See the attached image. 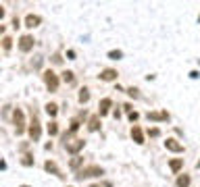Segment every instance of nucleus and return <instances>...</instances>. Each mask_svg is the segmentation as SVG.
I'll use <instances>...</instances> for the list:
<instances>
[{"instance_id":"9d476101","label":"nucleus","mask_w":200,"mask_h":187,"mask_svg":"<svg viewBox=\"0 0 200 187\" xmlns=\"http://www.w3.org/2000/svg\"><path fill=\"white\" fill-rule=\"evenodd\" d=\"M131 137H133L136 143H144V133H142V129L138 127V125H133V127H131Z\"/></svg>"},{"instance_id":"c85d7f7f","label":"nucleus","mask_w":200,"mask_h":187,"mask_svg":"<svg viewBox=\"0 0 200 187\" xmlns=\"http://www.w3.org/2000/svg\"><path fill=\"white\" fill-rule=\"evenodd\" d=\"M90 187H100V185H90Z\"/></svg>"},{"instance_id":"aec40b11","label":"nucleus","mask_w":200,"mask_h":187,"mask_svg":"<svg viewBox=\"0 0 200 187\" xmlns=\"http://www.w3.org/2000/svg\"><path fill=\"white\" fill-rule=\"evenodd\" d=\"M48 133H50V135H56V133H59V125H56L54 121L48 125Z\"/></svg>"},{"instance_id":"6ab92c4d","label":"nucleus","mask_w":200,"mask_h":187,"mask_svg":"<svg viewBox=\"0 0 200 187\" xmlns=\"http://www.w3.org/2000/svg\"><path fill=\"white\" fill-rule=\"evenodd\" d=\"M98 127H100V121H98V117H92V118H90V127H88V129H90V131H96Z\"/></svg>"},{"instance_id":"bb28decb","label":"nucleus","mask_w":200,"mask_h":187,"mask_svg":"<svg viewBox=\"0 0 200 187\" xmlns=\"http://www.w3.org/2000/svg\"><path fill=\"white\" fill-rule=\"evenodd\" d=\"M138 118V112H129V121H136Z\"/></svg>"},{"instance_id":"423d86ee","label":"nucleus","mask_w":200,"mask_h":187,"mask_svg":"<svg viewBox=\"0 0 200 187\" xmlns=\"http://www.w3.org/2000/svg\"><path fill=\"white\" fill-rule=\"evenodd\" d=\"M83 146H85V141H83V139H75L73 143H65V150H67L69 154H77Z\"/></svg>"},{"instance_id":"39448f33","label":"nucleus","mask_w":200,"mask_h":187,"mask_svg":"<svg viewBox=\"0 0 200 187\" xmlns=\"http://www.w3.org/2000/svg\"><path fill=\"white\" fill-rule=\"evenodd\" d=\"M29 137H31L34 141L40 139V121H38L35 117L31 118V125H29Z\"/></svg>"},{"instance_id":"5701e85b","label":"nucleus","mask_w":200,"mask_h":187,"mask_svg":"<svg viewBox=\"0 0 200 187\" xmlns=\"http://www.w3.org/2000/svg\"><path fill=\"white\" fill-rule=\"evenodd\" d=\"M11 37H4V40H2V48H4V50H11Z\"/></svg>"},{"instance_id":"1a4fd4ad","label":"nucleus","mask_w":200,"mask_h":187,"mask_svg":"<svg viewBox=\"0 0 200 187\" xmlns=\"http://www.w3.org/2000/svg\"><path fill=\"white\" fill-rule=\"evenodd\" d=\"M165 148H167V150H171V152H184V146L177 143V139H173V137L165 141Z\"/></svg>"},{"instance_id":"f3484780","label":"nucleus","mask_w":200,"mask_h":187,"mask_svg":"<svg viewBox=\"0 0 200 187\" xmlns=\"http://www.w3.org/2000/svg\"><path fill=\"white\" fill-rule=\"evenodd\" d=\"M56 110H59V106L54 104V102H48V104H46V112L50 115V117H54V115H56Z\"/></svg>"},{"instance_id":"2eb2a0df","label":"nucleus","mask_w":200,"mask_h":187,"mask_svg":"<svg viewBox=\"0 0 200 187\" xmlns=\"http://www.w3.org/2000/svg\"><path fill=\"white\" fill-rule=\"evenodd\" d=\"M190 185V175H179L177 177V187H188Z\"/></svg>"},{"instance_id":"9b49d317","label":"nucleus","mask_w":200,"mask_h":187,"mask_svg":"<svg viewBox=\"0 0 200 187\" xmlns=\"http://www.w3.org/2000/svg\"><path fill=\"white\" fill-rule=\"evenodd\" d=\"M40 21H42V19H40L38 15H27V19H25L27 27H38V25H40Z\"/></svg>"},{"instance_id":"f8f14e48","label":"nucleus","mask_w":200,"mask_h":187,"mask_svg":"<svg viewBox=\"0 0 200 187\" xmlns=\"http://www.w3.org/2000/svg\"><path fill=\"white\" fill-rule=\"evenodd\" d=\"M111 104H113L111 98H102V100H100V115H106L108 108H111Z\"/></svg>"},{"instance_id":"f03ea898","label":"nucleus","mask_w":200,"mask_h":187,"mask_svg":"<svg viewBox=\"0 0 200 187\" xmlns=\"http://www.w3.org/2000/svg\"><path fill=\"white\" fill-rule=\"evenodd\" d=\"M44 83H46L48 92H56L59 90V77H56V73L54 71H46L44 73Z\"/></svg>"},{"instance_id":"393cba45","label":"nucleus","mask_w":200,"mask_h":187,"mask_svg":"<svg viewBox=\"0 0 200 187\" xmlns=\"http://www.w3.org/2000/svg\"><path fill=\"white\" fill-rule=\"evenodd\" d=\"M158 133H161V131H158V129H148V135H152V137H156V135H158Z\"/></svg>"},{"instance_id":"4468645a","label":"nucleus","mask_w":200,"mask_h":187,"mask_svg":"<svg viewBox=\"0 0 200 187\" xmlns=\"http://www.w3.org/2000/svg\"><path fill=\"white\" fill-rule=\"evenodd\" d=\"M44 168H46L48 173H54V175H56V177H63V175H60V171H59V168H56V164H54V162H50V160H48V162L44 164Z\"/></svg>"},{"instance_id":"ddd939ff","label":"nucleus","mask_w":200,"mask_h":187,"mask_svg":"<svg viewBox=\"0 0 200 187\" xmlns=\"http://www.w3.org/2000/svg\"><path fill=\"white\" fill-rule=\"evenodd\" d=\"M181 166H184V158H175V160H171V162H169V168H171L173 173H177Z\"/></svg>"},{"instance_id":"a211bd4d","label":"nucleus","mask_w":200,"mask_h":187,"mask_svg":"<svg viewBox=\"0 0 200 187\" xmlns=\"http://www.w3.org/2000/svg\"><path fill=\"white\" fill-rule=\"evenodd\" d=\"M82 162H83L82 156H75V158H73V160L69 162V166H71V168H79V166H82Z\"/></svg>"},{"instance_id":"412c9836","label":"nucleus","mask_w":200,"mask_h":187,"mask_svg":"<svg viewBox=\"0 0 200 187\" xmlns=\"http://www.w3.org/2000/svg\"><path fill=\"white\" fill-rule=\"evenodd\" d=\"M108 56H111L113 60H119L121 56H123V52H121V50H111V52H108Z\"/></svg>"},{"instance_id":"7c9ffc66","label":"nucleus","mask_w":200,"mask_h":187,"mask_svg":"<svg viewBox=\"0 0 200 187\" xmlns=\"http://www.w3.org/2000/svg\"><path fill=\"white\" fill-rule=\"evenodd\" d=\"M23 187H27V185H23Z\"/></svg>"},{"instance_id":"dca6fc26","label":"nucleus","mask_w":200,"mask_h":187,"mask_svg":"<svg viewBox=\"0 0 200 187\" xmlns=\"http://www.w3.org/2000/svg\"><path fill=\"white\" fill-rule=\"evenodd\" d=\"M88 100H90V90H88V87H82V90H79V102H88Z\"/></svg>"},{"instance_id":"20e7f679","label":"nucleus","mask_w":200,"mask_h":187,"mask_svg":"<svg viewBox=\"0 0 200 187\" xmlns=\"http://www.w3.org/2000/svg\"><path fill=\"white\" fill-rule=\"evenodd\" d=\"M34 48V37L31 35H23L21 40H19V50L21 52H29Z\"/></svg>"},{"instance_id":"6e6552de","label":"nucleus","mask_w":200,"mask_h":187,"mask_svg":"<svg viewBox=\"0 0 200 187\" xmlns=\"http://www.w3.org/2000/svg\"><path fill=\"white\" fill-rule=\"evenodd\" d=\"M117 75H119V73H117L115 69H104L100 75H98V77H100L102 81H113V79H117Z\"/></svg>"},{"instance_id":"7ed1b4c3","label":"nucleus","mask_w":200,"mask_h":187,"mask_svg":"<svg viewBox=\"0 0 200 187\" xmlns=\"http://www.w3.org/2000/svg\"><path fill=\"white\" fill-rule=\"evenodd\" d=\"M13 118H15V127H17V133H23V129H25L23 110H21V108H15V115H13Z\"/></svg>"},{"instance_id":"c756f323","label":"nucleus","mask_w":200,"mask_h":187,"mask_svg":"<svg viewBox=\"0 0 200 187\" xmlns=\"http://www.w3.org/2000/svg\"><path fill=\"white\" fill-rule=\"evenodd\" d=\"M198 21H200V17H198Z\"/></svg>"},{"instance_id":"0eeeda50","label":"nucleus","mask_w":200,"mask_h":187,"mask_svg":"<svg viewBox=\"0 0 200 187\" xmlns=\"http://www.w3.org/2000/svg\"><path fill=\"white\" fill-rule=\"evenodd\" d=\"M148 121H169V112H167V110H156V112H148Z\"/></svg>"},{"instance_id":"a878e982","label":"nucleus","mask_w":200,"mask_h":187,"mask_svg":"<svg viewBox=\"0 0 200 187\" xmlns=\"http://www.w3.org/2000/svg\"><path fill=\"white\" fill-rule=\"evenodd\" d=\"M23 164H25V166H29V164H31V156H25V158H23Z\"/></svg>"},{"instance_id":"4be33fe9","label":"nucleus","mask_w":200,"mask_h":187,"mask_svg":"<svg viewBox=\"0 0 200 187\" xmlns=\"http://www.w3.org/2000/svg\"><path fill=\"white\" fill-rule=\"evenodd\" d=\"M63 79H65L67 83H73V81H75V77H73V73H71V71H65V73H63Z\"/></svg>"},{"instance_id":"cd10ccee","label":"nucleus","mask_w":200,"mask_h":187,"mask_svg":"<svg viewBox=\"0 0 200 187\" xmlns=\"http://www.w3.org/2000/svg\"><path fill=\"white\" fill-rule=\"evenodd\" d=\"M196 166H198V168H200V160H198V162H196Z\"/></svg>"},{"instance_id":"f257e3e1","label":"nucleus","mask_w":200,"mask_h":187,"mask_svg":"<svg viewBox=\"0 0 200 187\" xmlns=\"http://www.w3.org/2000/svg\"><path fill=\"white\" fill-rule=\"evenodd\" d=\"M98 175H104V171L100 168V166H85V168H82V171H77V179L79 181H83V179H88V177H98Z\"/></svg>"},{"instance_id":"b1692460","label":"nucleus","mask_w":200,"mask_h":187,"mask_svg":"<svg viewBox=\"0 0 200 187\" xmlns=\"http://www.w3.org/2000/svg\"><path fill=\"white\" fill-rule=\"evenodd\" d=\"M127 94H129L131 98H138V96H140V94H138V87H129V90H127Z\"/></svg>"}]
</instances>
